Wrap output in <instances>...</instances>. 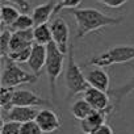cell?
<instances>
[{"label":"cell","mask_w":134,"mask_h":134,"mask_svg":"<svg viewBox=\"0 0 134 134\" xmlns=\"http://www.w3.org/2000/svg\"><path fill=\"white\" fill-rule=\"evenodd\" d=\"M134 59V46L133 45H120L108 49L107 51L99 54L97 57L91 58L88 62L83 63V67L97 66V67H109L116 63H126Z\"/></svg>","instance_id":"3"},{"label":"cell","mask_w":134,"mask_h":134,"mask_svg":"<svg viewBox=\"0 0 134 134\" xmlns=\"http://www.w3.org/2000/svg\"><path fill=\"white\" fill-rule=\"evenodd\" d=\"M83 0H57L55 2V9H54V15H57L58 12H60L62 9H76Z\"/></svg>","instance_id":"23"},{"label":"cell","mask_w":134,"mask_h":134,"mask_svg":"<svg viewBox=\"0 0 134 134\" xmlns=\"http://www.w3.org/2000/svg\"><path fill=\"white\" fill-rule=\"evenodd\" d=\"M109 93L90 87L84 92V100L93 108V110H107L112 107L109 103Z\"/></svg>","instance_id":"11"},{"label":"cell","mask_w":134,"mask_h":134,"mask_svg":"<svg viewBox=\"0 0 134 134\" xmlns=\"http://www.w3.org/2000/svg\"><path fill=\"white\" fill-rule=\"evenodd\" d=\"M38 109L37 108H30V107H12L7 112V121H15L20 124L36 121L38 116Z\"/></svg>","instance_id":"12"},{"label":"cell","mask_w":134,"mask_h":134,"mask_svg":"<svg viewBox=\"0 0 134 134\" xmlns=\"http://www.w3.org/2000/svg\"><path fill=\"white\" fill-rule=\"evenodd\" d=\"M21 125L23 124L15 121H4L2 125V134H20Z\"/></svg>","instance_id":"25"},{"label":"cell","mask_w":134,"mask_h":134,"mask_svg":"<svg viewBox=\"0 0 134 134\" xmlns=\"http://www.w3.org/2000/svg\"><path fill=\"white\" fill-rule=\"evenodd\" d=\"M37 80V75L24 71L16 62L11 60L9 58L5 59L4 71L2 74V87L16 88L23 84H34Z\"/></svg>","instance_id":"4"},{"label":"cell","mask_w":134,"mask_h":134,"mask_svg":"<svg viewBox=\"0 0 134 134\" xmlns=\"http://www.w3.org/2000/svg\"><path fill=\"white\" fill-rule=\"evenodd\" d=\"M63 60H64V54L58 49V46L51 42L47 45V60L45 70L49 78V87H50V93L54 97V101L57 100V79L59 78L62 69H63Z\"/></svg>","instance_id":"5"},{"label":"cell","mask_w":134,"mask_h":134,"mask_svg":"<svg viewBox=\"0 0 134 134\" xmlns=\"http://www.w3.org/2000/svg\"><path fill=\"white\" fill-rule=\"evenodd\" d=\"M91 134H113V130H112V127L109 126V125H107V124H104V125H101L100 127H97L93 133H91Z\"/></svg>","instance_id":"29"},{"label":"cell","mask_w":134,"mask_h":134,"mask_svg":"<svg viewBox=\"0 0 134 134\" xmlns=\"http://www.w3.org/2000/svg\"><path fill=\"white\" fill-rule=\"evenodd\" d=\"M69 12L76 21L78 40L101 28L118 25L122 23V17H110L95 8H76V9H70Z\"/></svg>","instance_id":"1"},{"label":"cell","mask_w":134,"mask_h":134,"mask_svg":"<svg viewBox=\"0 0 134 134\" xmlns=\"http://www.w3.org/2000/svg\"><path fill=\"white\" fill-rule=\"evenodd\" d=\"M15 88L9 87H2L0 90V105L3 110H9L13 107V95H15Z\"/></svg>","instance_id":"21"},{"label":"cell","mask_w":134,"mask_h":134,"mask_svg":"<svg viewBox=\"0 0 134 134\" xmlns=\"http://www.w3.org/2000/svg\"><path fill=\"white\" fill-rule=\"evenodd\" d=\"M51 103L46 99H42L37 93L28 91V90H16L13 95V107H30V108H38V107H49Z\"/></svg>","instance_id":"7"},{"label":"cell","mask_w":134,"mask_h":134,"mask_svg":"<svg viewBox=\"0 0 134 134\" xmlns=\"http://www.w3.org/2000/svg\"><path fill=\"white\" fill-rule=\"evenodd\" d=\"M97 2L109 8H120L127 3V0H97Z\"/></svg>","instance_id":"27"},{"label":"cell","mask_w":134,"mask_h":134,"mask_svg":"<svg viewBox=\"0 0 134 134\" xmlns=\"http://www.w3.org/2000/svg\"><path fill=\"white\" fill-rule=\"evenodd\" d=\"M7 2L17 5L19 9H21V12H24V13H26L28 11H30V4H29L28 0H7Z\"/></svg>","instance_id":"28"},{"label":"cell","mask_w":134,"mask_h":134,"mask_svg":"<svg viewBox=\"0 0 134 134\" xmlns=\"http://www.w3.org/2000/svg\"><path fill=\"white\" fill-rule=\"evenodd\" d=\"M21 13L19 12L17 8L13 5H2V11H0V19H2V25L3 26H12L15 21L19 19Z\"/></svg>","instance_id":"19"},{"label":"cell","mask_w":134,"mask_h":134,"mask_svg":"<svg viewBox=\"0 0 134 134\" xmlns=\"http://www.w3.org/2000/svg\"><path fill=\"white\" fill-rule=\"evenodd\" d=\"M20 134H43V131L41 130L40 125L36 121H30V122H25L21 125Z\"/></svg>","instance_id":"26"},{"label":"cell","mask_w":134,"mask_h":134,"mask_svg":"<svg viewBox=\"0 0 134 134\" xmlns=\"http://www.w3.org/2000/svg\"><path fill=\"white\" fill-rule=\"evenodd\" d=\"M36 122L40 125V127L43 131V134L54 133V131H57L60 127V120H59L58 114L54 110L49 109V108L41 109L38 112Z\"/></svg>","instance_id":"8"},{"label":"cell","mask_w":134,"mask_h":134,"mask_svg":"<svg viewBox=\"0 0 134 134\" xmlns=\"http://www.w3.org/2000/svg\"><path fill=\"white\" fill-rule=\"evenodd\" d=\"M50 28H51V33H53V42L58 46V49L63 54L69 53V49H70V45H69L70 29H69L67 23L62 17H57L50 24Z\"/></svg>","instance_id":"6"},{"label":"cell","mask_w":134,"mask_h":134,"mask_svg":"<svg viewBox=\"0 0 134 134\" xmlns=\"http://www.w3.org/2000/svg\"><path fill=\"white\" fill-rule=\"evenodd\" d=\"M46 60H47V46L34 43L32 46V54L28 60V66L30 67L32 74L40 76L42 69L46 66Z\"/></svg>","instance_id":"10"},{"label":"cell","mask_w":134,"mask_h":134,"mask_svg":"<svg viewBox=\"0 0 134 134\" xmlns=\"http://www.w3.org/2000/svg\"><path fill=\"white\" fill-rule=\"evenodd\" d=\"M34 45L33 29L21 30V32H12L11 37V51H17L23 49L32 47Z\"/></svg>","instance_id":"13"},{"label":"cell","mask_w":134,"mask_h":134,"mask_svg":"<svg viewBox=\"0 0 134 134\" xmlns=\"http://www.w3.org/2000/svg\"><path fill=\"white\" fill-rule=\"evenodd\" d=\"M131 92H134V74H133V76H131L125 84L109 90L108 93H109V96L114 100V108L118 109L120 105H121V103H122V100H124L129 93H131Z\"/></svg>","instance_id":"16"},{"label":"cell","mask_w":134,"mask_h":134,"mask_svg":"<svg viewBox=\"0 0 134 134\" xmlns=\"http://www.w3.org/2000/svg\"><path fill=\"white\" fill-rule=\"evenodd\" d=\"M92 112H93V108H92L84 99L76 100V101L72 104V107H71V113H72V116H74L76 120H79V121L86 120Z\"/></svg>","instance_id":"18"},{"label":"cell","mask_w":134,"mask_h":134,"mask_svg":"<svg viewBox=\"0 0 134 134\" xmlns=\"http://www.w3.org/2000/svg\"><path fill=\"white\" fill-rule=\"evenodd\" d=\"M11 37L12 32L9 29H3L2 36H0V53H2V58L4 60L11 53Z\"/></svg>","instance_id":"22"},{"label":"cell","mask_w":134,"mask_h":134,"mask_svg":"<svg viewBox=\"0 0 134 134\" xmlns=\"http://www.w3.org/2000/svg\"><path fill=\"white\" fill-rule=\"evenodd\" d=\"M114 105H112L109 109L107 110H93L86 120L80 121V129L84 134H91L93 133L97 127H100L101 125L105 124V118L108 114H110L114 110Z\"/></svg>","instance_id":"9"},{"label":"cell","mask_w":134,"mask_h":134,"mask_svg":"<svg viewBox=\"0 0 134 134\" xmlns=\"http://www.w3.org/2000/svg\"><path fill=\"white\" fill-rule=\"evenodd\" d=\"M33 37H34V43L47 46L49 43L53 42V33L51 28L47 24L43 25H37L33 28Z\"/></svg>","instance_id":"17"},{"label":"cell","mask_w":134,"mask_h":134,"mask_svg":"<svg viewBox=\"0 0 134 134\" xmlns=\"http://www.w3.org/2000/svg\"><path fill=\"white\" fill-rule=\"evenodd\" d=\"M30 54H32V47H28V49L17 50V51H11L8 58L16 63H28Z\"/></svg>","instance_id":"24"},{"label":"cell","mask_w":134,"mask_h":134,"mask_svg":"<svg viewBox=\"0 0 134 134\" xmlns=\"http://www.w3.org/2000/svg\"><path fill=\"white\" fill-rule=\"evenodd\" d=\"M34 26V21L33 17L29 16L28 13H21L19 16V19L15 21V24L9 28L11 32H21V30H29L33 29Z\"/></svg>","instance_id":"20"},{"label":"cell","mask_w":134,"mask_h":134,"mask_svg":"<svg viewBox=\"0 0 134 134\" xmlns=\"http://www.w3.org/2000/svg\"><path fill=\"white\" fill-rule=\"evenodd\" d=\"M54 9H55V3L54 2H47L45 4L37 5L32 12L34 25L37 26V25L47 24V21L51 19V16H54Z\"/></svg>","instance_id":"15"},{"label":"cell","mask_w":134,"mask_h":134,"mask_svg":"<svg viewBox=\"0 0 134 134\" xmlns=\"http://www.w3.org/2000/svg\"><path fill=\"white\" fill-rule=\"evenodd\" d=\"M67 67H66V86H67V99H70L80 92H86L90 88V84L82 72L80 66L76 64L74 57V45H70L67 53Z\"/></svg>","instance_id":"2"},{"label":"cell","mask_w":134,"mask_h":134,"mask_svg":"<svg viewBox=\"0 0 134 134\" xmlns=\"http://www.w3.org/2000/svg\"><path fill=\"white\" fill-rule=\"evenodd\" d=\"M86 79L90 87L100 90L103 92H109V75L101 69H93L87 75Z\"/></svg>","instance_id":"14"}]
</instances>
